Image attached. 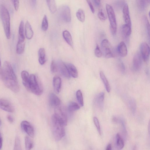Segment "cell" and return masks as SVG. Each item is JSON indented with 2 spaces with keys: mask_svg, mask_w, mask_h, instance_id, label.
Returning <instances> with one entry per match:
<instances>
[{
  "mask_svg": "<svg viewBox=\"0 0 150 150\" xmlns=\"http://www.w3.org/2000/svg\"><path fill=\"white\" fill-rule=\"evenodd\" d=\"M24 22L21 21L20 22L19 28V36L22 38H25L24 35Z\"/></svg>",
  "mask_w": 150,
  "mask_h": 150,
  "instance_id": "36",
  "label": "cell"
},
{
  "mask_svg": "<svg viewBox=\"0 0 150 150\" xmlns=\"http://www.w3.org/2000/svg\"><path fill=\"white\" fill-rule=\"evenodd\" d=\"M65 126L53 115L51 119V127L53 137L57 141L60 140L64 136Z\"/></svg>",
  "mask_w": 150,
  "mask_h": 150,
  "instance_id": "2",
  "label": "cell"
},
{
  "mask_svg": "<svg viewBox=\"0 0 150 150\" xmlns=\"http://www.w3.org/2000/svg\"><path fill=\"white\" fill-rule=\"evenodd\" d=\"M2 144V139L0 133V149L1 148Z\"/></svg>",
  "mask_w": 150,
  "mask_h": 150,
  "instance_id": "49",
  "label": "cell"
},
{
  "mask_svg": "<svg viewBox=\"0 0 150 150\" xmlns=\"http://www.w3.org/2000/svg\"><path fill=\"white\" fill-rule=\"evenodd\" d=\"M76 16L78 19L81 22H83L85 20V14L84 11L79 9L76 13Z\"/></svg>",
  "mask_w": 150,
  "mask_h": 150,
  "instance_id": "29",
  "label": "cell"
},
{
  "mask_svg": "<svg viewBox=\"0 0 150 150\" xmlns=\"http://www.w3.org/2000/svg\"><path fill=\"white\" fill-rule=\"evenodd\" d=\"M123 16L126 24L131 26V22L130 17L128 6L127 3L124 4L122 9Z\"/></svg>",
  "mask_w": 150,
  "mask_h": 150,
  "instance_id": "14",
  "label": "cell"
},
{
  "mask_svg": "<svg viewBox=\"0 0 150 150\" xmlns=\"http://www.w3.org/2000/svg\"><path fill=\"white\" fill-rule=\"evenodd\" d=\"M102 49L104 56L107 58L114 57L112 52V46L109 40L107 39H103L101 43Z\"/></svg>",
  "mask_w": 150,
  "mask_h": 150,
  "instance_id": "7",
  "label": "cell"
},
{
  "mask_svg": "<svg viewBox=\"0 0 150 150\" xmlns=\"http://www.w3.org/2000/svg\"><path fill=\"white\" fill-rule=\"evenodd\" d=\"M0 15L6 37L9 39L11 37L10 15L6 7L3 4L0 5Z\"/></svg>",
  "mask_w": 150,
  "mask_h": 150,
  "instance_id": "3",
  "label": "cell"
},
{
  "mask_svg": "<svg viewBox=\"0 0 150 150\" xmlns=\"http://www.w3.org/2000/svg\"><path fill=\"white\" fill-rule=\"evenodd\" d=\"M53 83L55 92L57 93H58L60 91L61 86V78L57 76L54 77L53 80Z\"/></svg>",
  "mask_w": 150,
  "mask_h": 150,
  "instance_id": "20",
  "label": "cell"
},
{
  "mask_svg": "<svg viewBox=\"0 0 150 150\" xmlns=\"http://www.w3.org/2000/svg\"><path fill=\"white\" fill-rule=\"evenodd\" d=\"M25 142L26 150H30L33 146L32 140L29 137L26 136L25 138Z\"/></svg>",
  "mask_w": 150,
  "mask_h": 150,
  "instance_id": "30",
  "label": "cell"
},
{
  "mask_svg": "<svg viewBox=\"0 0 150 150\" xmlns=\"http://www.w3.org/2000/svg\"><path fill=\"white\" fill-rule=\"evenodd\" d=\"M65 64L70 76L74 78H77L78 72L76 67L71 63H66Z\"/></svg>",
  "mask_w": 150,
  "mask_h": 150,
  "instance_id": "19",
  "label": "cell"
},
{
  "mask_svg": "<svg viewBox=\"0 0 150 150\" xmlns=\"http://www.w3.org/2000/svg\"><path fill=\"white\" fill-rule=\"evenodd\" d=\"M49 99L50 104L52 106L55 107L60 105L61 104L60 99L54 93H50Z\"/></svg>",
  "mask_w": 150,
  "mask_h": 150,
  "instance_id": "15",
  "label": "cell"
},
{
  "mask_svg": "<svg viewBox=\"0 0 150 150\" xmlns=\"http://www.w3.org/2000/svg\"><path fill=\"white\" fill-rule=\"evenodd\" d=\"M56 118L65 126L67 125V117L65 110L60 105L54 108V114Z\"/></svg>",
  "mask_w": 150,
  "mask_h": 150,
  "instance_id": "6",
  "label": "cell"
},
{
  "mask_svg": "<svg viewBox=\"0 0 150 150\" xmlns=\"http://www.w3.org/2000/svg\"><path fill=\"white\" fill-rule=\"evenodd\" d=\"M1 67V60H0V67Z\"/></svg>",
  "mask_w": 150,
  "mask_h": 150,
  "instance_id": "51",
  "label": "cell"
},
{
  "mask_svg": "<svg viewBox=\"0 0 150 150\" xmlns=\"http://www.w3.org/2000/svg\"><path fill=\"white\" fill-rule=\"evenodd\" d=\"M7 118L10 122L12 123L13 122V119L10 115H8L7 116Z\"/></svg>",
  "mask_w": 150,
  "mask_h": 150,
  "instance_id": "46",
  "label": "cell"
},
{
  "mask_svg": "<svg viewBox=\"0 0 150 150\" xmlns=\"http://www.w3.org/2000/svg\"><path fill=\"white\" fill-rule=\"evenodd\" d=\"M137 1L138 8L141 11H142L147 6L149 3V0H138Z\"/></svg>",
  "mask_w": 150,
  "mask_h": 150,
  "instance_id": "28",
  "label": "cell"
},
{
  "mask_svg": "<svg viewBox=\"0 0 150 150\" xmlns=\"http://www.w3.org/2000/svg\"><path fill=\"white\" fill-rule=\"evenodd\" d=\"M14 8L16 11H17L18 9L19 5V2L18 0H12Z\"/></svg>",
  "mask_w": 150,
  "mask_h": 150,
  "instance_id": "43",
  "label": "cell"
},
{
  "mask_svg": "<svg viewBox=\"0 0 150 150\" xmlns=\"http://www.w3.org/2000/svg\"><path fill=\"white\" fill-rule=\"evenodd\" d=\"M100 78L104 85L108 93L110 92V85L107 78L104 73L101 71L100 72Z\"/></svg>",
  "mask_w": 150,
  "mask_h": 150,
  "instance_id": "25",
  "label": "cell"
},
{
  "mask_svg": "<svg viewBox=\"0 0 150 150\" xmlns=\"http://www.w3.org/2000/svg\"><path fill=\"white\" fill-rule=\"evenodd\" d=\"M48 26L47 17L45 15L43 18L41 25L42 29L44 31H46L48 29Z\"/></svg>",
  "mask_w": 150,
  "mask_h": 150,
  "instance_id": "34",
  "label": "cell"
},
{
  "mask_svg": "<svg viewBox=\"0 0 150 150\" xmlns=\"http://www.w3.org/2000/svg\"><path fill=\"white\" fill-rule=\"evenodd\" d=\"M58 67V69L59 70L61 74L64 77L69 79L70 75L68 72L65 63L62 61H59L57 63Z\"/></svg>",
  "mask_w": 150,
  "mask_h": 150,
  "instance_id": "13",
  "label": "cell"
},
{
  "mask_svg": "<svg viewBox=\"0 0 150 150\" xmlns=\"http://www.w3.org/2000/svg\"><path fill=\"white\" fill-rule=\"evenodd\" d=\"M107 12L110 24L111 31L113 35L116 34L117 30V25L115 14L112 7L110 4L106 5Z\"/></svg>",
  "mask_w": 150,
  "mask_h": 150,
  "instance_id": "5",
  "label": "cell"
},
{
  "mask_svg": "<svg viewBox=\"0 0 150 150\" xmlns=\"http://www.w3.org/2000/svg\"><path fill=\"white\" fill-rule=\"evenodd\" d=\"M25 33L26 38L28 40L31 39L33 35L31 26L28 21H27L25 24Z\"/></svg>",
  "mask_w": 150,
  "mask_h": 150,
  "instance_id": "22",
  "label": "cell"
},
{
  "mask_svg": "<svg viewBox=\"0 0 150 150\" xmlns=\"http://www.w3.org/2000/svg\"><path fill=\"white\" fill-rule=\"evenodd\" d=\"M106 150H112V146L110 144H109L107 146Z\"/></svg>",
  "mask_w": 150,
  "mask_h": 150,
  "instance_id": "47",
  "label": "cell"
},
{
  "mask_svg": "<svg viewBox=\"0 0 150 150\" xmlns=\"http://www.w3.org/2000/svg\"><path fill=\"white\" fill-rule=\"evenodd\" d=\"M5 85L8 88L15 93L19 90V86L15 74L10 63L4 62L2 68V78Z\"/></svg>",
  "mask_w": 150,
  "mask_h": 150,
  "instance_id": "1",
  "label": "cell"
},
{
  "mask_svg": "<svg viewBox=\"0 0 150 150\" xmlns=\"http://www.w3.org/2000/svg\"><path fill=\"white\" fill-rule=\"evenodd\" d=\"M28 91L37 95H41L43 92L42 86L36 76L33 74L30 75Z\"/></svg>",
  "mask_w": 150,
  "mask_h": 150,
  "instance_id": "4",
  "label": "cell"
},
{
  "mask_svg": "<svg viewBox=\"0 0 150 150\" xmlns=\"http://www.w3.org/2000/svg\"><path fill=\"white\" fill-rule=\"evenodd\" d=\"M50 70L52 73L56 72L58 70L57 63L54 60H52L51 63Z\"/></svg>",
  "mask_w": 150,
  "mask_h": 150,
  "instance_id": "38",
  "label": "cell"
},
{
  "mask_svg": "<svg viewBox=\"0 0 150 150\" xmlns=\"http://www.w3.org/2000/svg\"><path fill=\"white\" fill-rule=\"evenodd\" d=\"M104 96V92H101L98 94L95 98V104L100 109H102L103 108Z\"/></svg>",
  "mask_w": 150,
  "mask_h": 150,
  "instance_id": "17",
  "label": "cell"
},
{
  "mask_svg": "<svg viewBox=\"0 0 150 150\" xmlns=\"http://www.w3.org/2000/svg\"><path fill=\"white\" fill-rule=\"evenodd\" d=\"M129 107L132 112H135L136 108V105L135 101L133 99L131 98L128 102Z\"/></svg>",
  "mask_w": 150,
  "mask_h": 150,
  "instance_id": "33",
  "label": "cell"
},
{
  "mask_svg": "<svg viewBox=\"0 0 150 150\" xmlns=\"http://www.w3.org/2000/svg\"><path fill=\"white\" fill-rule=\"evenodd\" d=\"M96 56L98 57H100L103 55L102 52L100 50L99 46L97 45L94 51Z\"/></svg>",
  "mask_w": 150,
  "mask_h": 150,
  "instance_id": "40",
  "label": "cell"
},
{
  "mask_svg": "<svg viewBox=\"0 0 150 150\" xmlns=\"http://www.w3.org/2000/svg\"><path fill=\"white\" fill-rule=\"evenodd\" d=\"M98 16L101 20L104 21L107 18V16L105 14L102 9H100L98 13Z\"/></svg>",
  "mask_w": 150,
  "mask_h": 150,
  "instance_id": "39",
  "label": "cell"
},
{
  "mask_svg": "<svg viewBox=\"0 0 150 150\" xmlns=\"http://www.w3.org/2000/svg\"><path fill=\"white\" fill-rule=\"evenodd\" d=\"M116 145L118 150H121L124 146V142L122 139L119 133L116 136Z\"/></svg>",
  "mask_w": 150,
  "mask_h": 150,
  "instance_id": "26",
  "label": "cell"
},
{
  "mask_svg": "<svg viewBox=\"0 0 150 150\" xmlns=\"http://www.w3.org/2000/svg\"><path fill=\"white\" fill-rule=\"evenodd\" d=\"M47 3L50 11L54 13L57 11V6L55 1L54 0H46Z\"/></svg>",
  "mask_w": 150,
  "mask_h": 150,
  "instance_id": "27",
  "label": "cell"
},
{
  "mask_svg": "<svg viewBox=\"0 0 150 150\" xmlns=\"http://www.w3.org/2000/svg\"><path fill=\"white\" fill-rule=\"evenodd\" d=\"M63 36L66 42L71 47H73V42L70 33L67 30L63 31Z\"/></svg>",
  "mask_w": 150,
  "mask_h": 150,
  "instance_id": "24",
  "label": "cell"
},
{
  "mask_svg": "<svg viewBox=\"0 0 150 150\" xmlns=\"http://www.w3.org/2000/svg\"><path fill=\"white\" fill-rule=\"evenodd\" d=\"M32 3V5L33 6H34L36 4V0H32L31 1Z\"/></svg>",
  "mask_w": 150,
  "mask_h": 150,
  "instance_id": "50",
  "label": "cell"
},
{
  "mask_svg": "<svg viewBox=\"0 0 150 150\" xmlns=\"http://www.w3.org/2000/svg\"><path fill=\"white\" fill-rule=\"evenodd\" d=\"M22 129L29 136L33 137L34 136V130L31 124L28 121H23L21 123Z\"/></svg>",
  "mask_w": 150,
  "mask_h": 150,
  "instance_id": "10",
  "label": "cell"
},
{
  "mask_svg": "<svg viewBox=\"0 0 150 150\" xmlns=\"http://www.w3.org/2000/svg\"><path fill=\"white\" fill-rule=\"evenodd\" d=\"M39 58L45 59V52L44 48H40L38 52Z\"/></svg>",
  "mask_w": 150,
  "mask_h": 150,
  "instance_id": "41",
  "label": "cell"
},
{
  "mask_svg": "<svg viewBox=\"0 0 150 150\" xmlns=\"http://www.w3.org/2000/svg\"><path fill=\"white\" fill-rule=\"evenodd\" d=\"M80 107L76 103L71 102L68 106V110L70 112H73L79 109Z\"/></svg>",
  "mask_w": 150,
  "mask_h": 150,
  "instance_id": "31",
  "label": "cell"
},
{
  "mask_svg": "<svg viewBox=\"0 0 150 150\" xmlns=\"http://www.w3.org/2000/svg\"><path fill=\"white\" fill-rule=\"evenodd\" d=\"M0 108L7 112H12L14 111V108L11 104L6 100L0 99Z\"/></svg>",
  "mask_w": 150,
  "mask_h": 150,
  "instance_id": "12",
  "label": "cell"
},
{
  "mask_svg": "<svg viewBox=\"0 0 150 150\" xmlns=\"http://www.w3.org/2000/svg\"><path fill=\"white\" fill-rule=\"evenodd\" d=\"M118 54L121 57L126 56L127 54V46L124 42H121L118 45L117 48Z\"/></svg>",
  "mask_w": 150,
  "mask_h": 150,
  "instance_id": "18",
  "label": "cell"
},
{
  "mask_svg": "<svg viewBox=\"0 0 150 150\" xmlns=\"http://www.w3.org/2000/svg\"><path fill=\"white\" fill-rule=\"evenodd\" d=\"M76 97L78 102L81 106H83L84 103L82 93L81 90H78L76 93Z\"/></svg>",
  "mask_w": 150,
  "mask_h": 150,
  "instance_id": "32",
  "label": "cell"
},
{
  "mask_svg": "<svg viewBox=\"0 0 150 150\" xmlns=\"http://www.w3.org/2000/svg\"><path fill=\"white\" fill-rule=\"evenodd\" d=\"M59 15L61 18L64 21L68 23L71 21L70 10L67 5H64L60 8Z\"/></svg>",
  "mask_w": 150,
  "mask_h": 150,
  "instance_id": "8",
  "label": "cell"
},
{
  "mask_svg": "<svg viewBox=\"0 0 150 150\" xmlns=\"http://www.w3.org/2000/svg\"><path fill=\"white\" fill-rule=\"evenodd\" d=\"M142 57L140 54L137 52L133 57L132 62V67L135 71H139L142 65Z\"/></svg>",
  "mask_w": 150,
  "mask_h": 150,
  "instance_id": "11",
  "label": "cell"
},
{
  "mask_svg": "<svg viewBox=\"0 0 150 150\" xmlns=\"http://www.w3.org/2000/svg\"><path fill=\"white\" fill-rule=\"evenodd\" d=\"M93 1L96 6H99L100 5V1L99 0H94Z\"/></svg>",
  "mask_w": 150,
  "mask_h": 150,
  "instance_id": "45",
  "label": "cell"
},
{
  "mask_svg": "<svg viewBox=\"0 0 150 150\" xmlns=\"http://www.w3.org/2000/svg\"><path fill=\"white\" fill-rule=\"evenodd\" d=\"M140 50L142 58L144 62H147L149 59L150 54L149 45L145 42H142L140 45Z\"/></svg>",
  "mask_w": 150,
  "mask_h": 150,
  "instance_id": "9",
  "label": "cell"
},
{
  "mask_svg": "<svg viewBox=\"0 0 150 150\" xmlns=\"http://www.w3.org/2000/svg\"><path fill=\"white\" fill-rule=\"evenodd\" d=\"M93 121L97 131L99 134H101V131L100 123L98 118L96 117H93Z\"/></svg>",
  "mask_w": 150,
  "mask_h": 150,
  "instance_id": "37",
  "label": "cell"
},
{
  "mask_svg": "<svg viewBox=\"0 0 150 150\" xmlns=\"http://www.w3.org/2000/svg\"><path fill=\"white\" fill-rule=\"evenodd\" d=\"M25 45V38H22L19 36L16 47V52L18 54H20L23 52Z\"/></svg>",
  "mask_w": 150,
  "mask_h": 150,
  "instance_id": "16",
  "label": "cell"
},
{
  "mask_svg": "<svg viewBox=\"0 0 150 150\" xmlns=\"http://www.w3.org/2000/svg\"><path fill=\"white\" fill-rule=\"evenodd\" d=\"M118 67L120 71L122 73H124L125 71V67L123 63L121 61H120L118 63Z\"/></svg>",
  "mask_w": 150,
  "mask_h": 150,
  "instance_id": "42",
  "label": "cell"
},
{
  "mask_svg": "<svg viewBox=\"0 0 150 150\" xmlns=\"http://www.w3.org/2000/svg\"><path fill=\"white\" fill-rule=\"evenodd\" d=\"M131 26L125 24L123 25L122 27V33L125 38L128 37L131 33Z\"/></svg>",
  "mask_w": 150,
  "mask_h": 150,
  "instance_id": "23",
  "label": "cell"
},
{
  "mask_svg": "<svg viewBox=\"0 0 150 150\" xmlns=\"http://www.w3.org/2000/svg\"><path fill=\"white\" fill-rule=\"evenodd\" d=\"M1 120H0V126L1 125Z\"/></svg>",
  "mask_w": 150,
  "mask_h": 150,
  "instance_id": "52",
  "label": "cell"
},
{
  "mask_svg": "<svg viewBox=\"0 0 150 150\" xmlns=\"http://www.w3.org/2000/svg\"><path fill=\"white\" fill-rule=\"evenodd\" d=\"M86 1L90 7L92 12L94 13L95 12V9L92 3L90 0H87Z\"/></svg>",
  "mask_w": 150,
  "mask_h": 150,
  "instance_id": "44",
  "label": "cell"
},
{
  "mask_svg": "<svg viewBox=\"0 0 150 150\" xmlns=\"http://www.w3.org/2000/svg\"><path fill=\"white\" fill-rule=\"evenodd\" d=\"M21 75L23 84L26 89L28 91L30 75L26 71H22L21 73Z\"/></svg>",
  "mask_w": 150,
  "mask_h": 150,
  "instance_id": "21",
  "label": "cell"
},
{
  "mask_svg": "<svg viewBox=\"0 0 150 150\" xmlns=\"http://www.w3.org/2000/svg\"><path fill=\"white\" fill-rule=\"evenodd\" d=\"M2 68L0 67V80L2 79Z\"/></svg>",
  "mask_w": 150,
  "mask_h": 150,
  "instance_id": "48",
  "label": "cell"
},
{
  "mask_svg": "<svg viewBox=\"0 0 150 150\" xmlns=\"http://www.w3.org/2000/svg\"><path fill=\"white\" fill-rule=\"evenodd\" d=\"M13 150H22L20 140L17 136L16 137L15 139Z\"/></svg>",
  "mask_w": 150,
  "mask_h": 150,
  "instance_id": "35",
  "label": "cell"
}]
</instances>
